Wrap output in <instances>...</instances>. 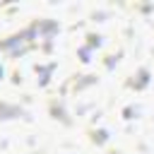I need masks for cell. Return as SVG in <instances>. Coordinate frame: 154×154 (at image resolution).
Listing matches in <instances>:
<instances>
[]
</instances>
